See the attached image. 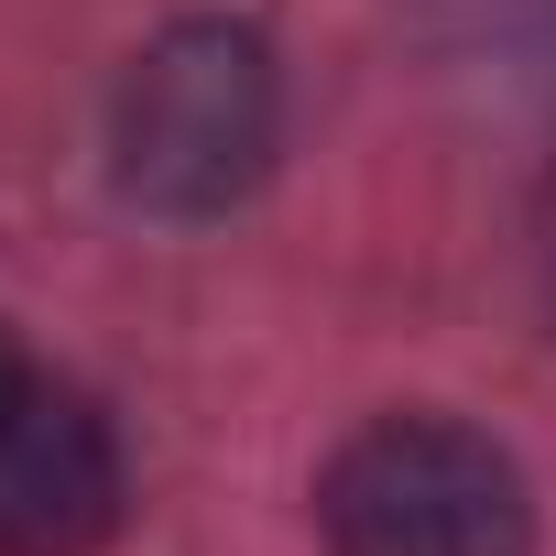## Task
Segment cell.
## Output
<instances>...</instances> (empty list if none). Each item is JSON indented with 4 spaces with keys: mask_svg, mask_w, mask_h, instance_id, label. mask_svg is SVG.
<instances>
[{
    "mask_svg": "<svg viewBox=\"0 0 556 556\" xmlns=\"http://www.w3.org/2000/svg\"><path fill=\"white\" fill-rule=\"evenodd\" d=\"M121 534V437L66 382L0 393V556H99Z\"/></svg>",
    "mask_w": 556,
    "mask_h": 556,
    "instance_id": "3957f363",
    "label": "cell"
},
{
    "mask_svg": "<svg viewBox=\"0 0 556 556\" xmlns=\"http://www.w3.org/2000/svg\"><path fill=\"white\" fill-rule=\"evenodd\" d=\"M273 131H285V88L262 34L175 23L131 55L110 99V175L153 218H218L273 175Z\"/></svg>",
    "mask_w": 556,
    "mask_h": 556,
    "instance_id": "6da1fadb",
    "label": "cell"
},
{
    "mask_svg": "<svg viewBox=\"0 0 556 556\" xmlns=\"http://www.w3.org/2000/svg\"><path fill=\"white\" fill-rule=\"evenodd\" d=\"M545 306H556V186H545Z\"/></svg>",
    "mask_w": 556,
    "mask_h": 556,
    "instance_id": "277c9868",
    "label": "cell"
},
{
    "mask_svg": "<svg viewBox=\"0 0 556 556\" xmlns=\"http://www.w3.org/2000/svg\"><path fill=\"white\" fill-rule=\"evenodd\" d=\"M317 534L328 556H534V502L480 426L382 415L328 458Z\"/></svg>",
    "mask_w": 556,
    "mask_h": 556,
    "instance_id": "7a4b0ae2",
    "label": "cell"
},
{
    "mask_svg": "<svg viewBox=\"0 0 556 556\" xmlns=\"http://www.w3.org/2000/svg\"><path fill=\"white\" fill-rule=\"evenodd\" d=\"M12 382H23V361H12V339H0V393H12Z\"/></svg>",
    "mask_w": 556,
    "mask_h": 556,
    "instance_id": "5b68a950",
    "label": "cell"
}]
</instances>
